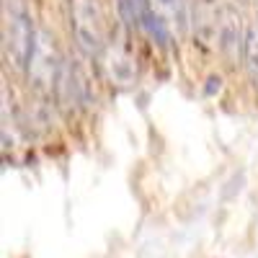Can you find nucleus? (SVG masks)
Returning a JSON list of instances; mask_svg holds the SVG:
<instances>
[{
    "instance_id": "1",
    "label": "nucleus",
    "mask_w": 258,
    "mask_h": 258,
    "mask_svg": "<svg viewBox=\"0 0 258 258\" xmlns=\"http://www.w3.org/2000/svg\"><path fill=\"white\" fill-rule=\"evenodd\" d=\"M62 57L57 49V41L52 36V31L47 29H36V39H34V49L26 64V78H29V88L47 96L57 88V80L62 73Z\"/></svg>"
},
{
    "instance_id": "2",
    "label": "nucleus",
    "mask_w": 258,
    "mask_h": 258,
    "mask_svg": "<svg viewBox=\"0 0 258 258\" xmlns=\"http://www.w3.org/2000/svg\"><path fill=\"white\" fill-rule=\"evenodd\" d=\"M36 29L31 24L29 13L21 8L18 0H6V31H3V47H6V59L16 70H26L31 49H34Z\"/></svg>"
},
{
    "instance_id": "3",
    "label": "nucleus",
    "mask_w": 258,
    "mask_h": 258,
    "mask_svg": "<svg viewBox=\"0 0 258 258\" xmlns=\"http://www.w3.org/2000/svg\"><path fill=\"white\" fill-rule=\"evenodd\" d=\"M70 29L75 44L85 54H103L106 44V24L98 0H70Z\"/></svg>"
},
{
    "instance_id": "4",
    "label": "nucleus",
    "mask_w": 258,
    "mask_h": 258,
    "mask_svg": "<svg viewBox=\"0 0 258 258\" xmlns=\"http://www.w3.org/2000/svg\"><path fill=\"white\" fill-rule=\"evenodd\" d=\"M214 34H217V49L222 52V57L230 64H235L238 57H243V52H245L248 31H243V18L232 6L220 8L217 24H214Z\"/></svg>"
},
{
    "instance_id": "5",
    "label": "nucleus",
    "mask_w": 258,
    "mask_h": 258,
    "mask_svg": "<svg viewBox=\"0 0 258 258\" xmlns=\"http://www.w3.org/2000/svg\"><path fill=\"white\" fill-rule=\"evenodd\" d=\"M57 101L64 111H75V109H83L85 103L91 101V88H88V80H85L83 70L78 62H64L62 64V73H59V80H57Z\"/></svg>"
},
{
    "instance_id": "6",
    "label": "nucleus",
    "mask_w": 258,
    "mask_h": 258,
    "mask_svg": "<svg viewBox=\"0 0 258 258\" xmlns=\"http://www.w3.org/2000/svg\"><path fill=\"white\" fill-rule=\"evenodd\" d=\"M101 64H103V73L114 85L119 88H126L137 80V59L135 54L124 49L121 44H109L101 54Z\"/></svg>"
},
{
    "instance_id": "7",
    "label": "nucleus",
    "mask_w": 258,
    "mask_h": 258,
    "mask_svg": "<svg viewBox=\"0 0 258 258\" xmlns=\"http://www.w3.org/2000/svg\"><path fill=\"white\" fill-rule=\"evenodd\" d=\"M147 6L170 31H176V34L186 31V26H188L186 0H147Z\"/></svg>"
},
{
    "instance_id": "8",
    "label": "nucleus",
    "mask_w": 258,
    "mask_h": 258,
    "mask_svg": "<svg viewBox=\"0 0 258 258\" xmlns=\"http://www.w3.org/2000/svg\"><path fill=\"white\" fill-rule=\"evenodd\" d=\"M243 62H245V73H248L250 85L258 91V26H255V29H248Z\"/></svg>"
},
{
    "instance_id": "9",
    "label": "nucleus",
    "mask_w": 258,
    "mask_h": 258,
    "mask_svg": "<svg viewBox=\"0 0 258 258\" xmlns=\"http://www.w3.org/2000/svg\"><path fill=\"white\" fill-rule=\"evenodd\" d=\"M116 6H119L121 18L126 21L129 26H137V29L145 26V18L150 13L147 0H116Z\"/></svg>"
}]
</instances>
